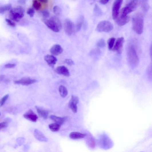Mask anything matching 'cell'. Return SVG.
Here are the masks:
<instances>
[{
  "label": "cell",
  "mask_w": 152,
  "mask_h": 152,
  "mask_svg": "<svg viewBox=\"0 0 152 152\" xmlns=\"http://www.w3.org/2000/svg\"><path fill=\"white\" fill-rule=\"evenodd\" d=\"M127 59L130 67L134 69L137 67L139 62V59L134 45L129 44L127 51Z\"/></svg>",
  "instance_id": "6da1fadb"
},
{
  "label": "cell",
  "mask_w": 152,
  "mask_h": 152,
  "mask_svg": "<svg viewBox=\"0 0 152 152\" xmlns=\"http://www.w3.org/2000/svg\"><path fill=\"white\" fill-rule=\"evenodd\" d=\"M144 20L143 16L140 13L135 14L132 19L133 28L136 33L141 34L143 32Z\"/></svg>",
  "instance_id": "7a4b0ae2"
},
{
  "label": "cell",
  "mask_w": 152,
  "mask_h": 152,
  "mask_svg": "<svg viewBox=\"0 0 152 152\" xmlns=\"http://www.w3.org/2000/svg\"><path fill=\"white\" fill-rule=\"evenodd\" d=\"M46 26L55 32H58L62 28V24L60 19L57 17H53L44 21Z\"/></svg>",
  "instance_id": "3957f363"
},
{
  "label": "cell",
  "mask_w": 152,
  "mask_h": 152,
  "mask_svg": "<svg viewBox=\"0 0 152 152\" xmlns=\"http://www.w3.org/2000/svg\"><path fill=\"white\" fill-rule=\"evenodd\" d=\"M138 4V1H130L121 10L120 13L119 17L123 18L128 16V14L134 11L137 8Z\"/></svg>",
  "instance_id": "277c9868"
},
{
  "label": "cell",
  "mask_w": 152,
  "mask_h": 152,
  "mask_svg": "<svg viewBox=\"0 0 152 152\" xmlns=\"http://www.w3.org/2000/svg\"><path fill=\"white\" fill-rule=\"evenodd\" d=\"M24 10L23 8L19 6L10 10V17L11 20L15 22H18L24 16Z\"/></svg>",
  "instance_id": "5b68a950"
},
{
  "label": "cell",
  "mask_w": 152,
  "mask_h": 152,
  "mask_svg": "<svg viewBox=\"0 0 152 152\" xmlns=\"http://www.w3.org/2000/svg\"><path fill=\"white\" fill-rule=\"evenodd\" d=\"M112 24L108 21H103L100 22L97 26L96 30L99 32L108 33L113 29Z\"/></svg>",
  "instance_id": "8992f818"
},
{
  "label": "cell",
  "mask_w": 152,
  "mask_h": 152,
  "mask_svg": "<svg viewBox=\"0 0 152 152\" xmlns=\"http://www.w3.org/2000/svg\"><path fill=\"white\" fill-rule=\"evenodd\" d=\"M101 147L105 149L110 148L113 145V143L111 139L106 134L102 135L99 140Z\"/></svg>",
  "instance_id": "52a82bcc"
},
{
  "label": "cell",
  "mask_w": 152,
  "mask_h": 152,
  "mask_svg": "<svg viewBox=\"0 0 152 152\" xmlns=\"http://www.w3.org/2000/svg\"><path fill=\"white\" fill-rule=\"evenodd\" d=\"M64 27L66 34L71 35L74 32L75 26L72 21L69 19H67L65 21Z\"/></svg>",
  "instance_id": "ba28073f"
},
{
  "label": "cell",
  "mask_w": 152,
  "mask_h": 152,
  "mask_svg": "<svg viewBox=\"0 0 152 152\" xmlns=\"http://www.w3.org/2000/svg\"><path fill=\"white\" fill-rule=\"evenodd\" d=\"M123 2V1L121 0H117L114 3L112 9V17L114 20H117L118 18L119 10Z\"/></svg>",
  "instance_id": "9c48e42d"
},
{
  "label": "cell",
  "mask_w": 152,
  "mask_h": 152,
  "mask_svg": "<svg viewBox=\"0 0 152 152\" xmlns=\"http://www.w3.org/2000/svg\"><path fill=\"white\" fill-rule=\"evenodd\" d=\"M37 81V80L35 79H32L29 77H24L19 80L15 81L14 82L15 84L28 86L36 83Z\"/></svg>",
  "instance_id": "30bf717a"
},
{
  "label": "cell",
  "mask_w": 152,
  "mask_h": 152,
  "mask_svg": "<svg viewBox=\"0 0 152 152\" xmlns=\"http://www.w3.org/2000/svg\"><path fill=\"white\" fill-rule=\"evenodd\" d=\"M78 102V97L75 95H72L69 103L68 106L74 114L76 113L77 112L78 109L77 104Z\"/></svg>",
  "instance_id": "8fae6325"
},
{
  "label": "cell",
  "mask_w": 152,
  "mask_h": 152,
  "mask_svg": "<svg viewBox=\"0 0 152 152\" xmlns=\"http://www.w3.org/2000/svg\"><path fill=\"white\" fill-rule=\"evenodd\" d=\"M124 39L123 37L119 38L117 40L113 50L116 51L119 54H121L122 52Z\"/></svg>",
  "instance_id": "7c38bea8"
},
{
  "label": "cell",
  "mask_w": 152,
  "mask_h": 152,
  "mask_svg": "<svg viewBox=\"0 0 152 152\" xmlns=\"http://www.w3.org/2000/svg\"><path fill=\"white\" fill-rule=\"evenodd\" d=\"M23 117L29 121L34 123L36 122L38 119L37 116L31 109H30L27 111V113L23 115Z\"/></svg>",
  "instance_id": "4fadbf2b"
},
{
  "label": "cell",
  "mask_w": 152,
  "mask_h": 152,
  "mask_svg": "<svg viewBox=\"0 0 152 152\" xmlns=\"http://www.w3.org/2000/svg\"><path fill=\"white\" fill-rule=\"evenodd\" d=\"M44 60L48 65L52 68L56 63L58 60L53 55H47L44 57Z\"/></svg>",
  "instance_id": "5bb4252c"
},
{
  "label": "cell",
  "mask_w": 152,
  "mask_h": 152,
  "mask_svg": "<svg viewBox=\"0 0 152 152\" xmlns=\"http://www.w3.org/2000/svg\"><path fill=\"white\" fill-rule=\"evenodd\" d=\"M56 71L59 75H62L67 77H69L70 76L69 70L66 67L64 66L58 67L56 69Z\"/></svg>",
  "instance_id": "9a60e30c"
},
{
  "label": "cell",
  "mask_w": 152,
  "mask_h": 152,
  "mask_svg": "<svg viewBox=\"0 0 152 152\" xmlns=\"http://www.w3.org/2000/svg\"><path fill=\"white\" fill-rule=\"evenodd\" d=\"M63 51L62 47L59 45L56 44L52 46L50 50V52L54 55L57 56L61 54Z\"/></svg>",
  "instance_id": "2e32d148"
},
{
  "label": "cell",
  "mask_w": 152,
  "mask_h": 152,
  "mask_svg": "<svg viewBox=\"0 0 152 152\" xmlns=\"http://www.w3.org/2000/svg\"><path fill=\"white\" fill-rule=\"evenodd\" d=\"M35 108L37 112L40 117L43 118L45 119H46L47 118L49 115L48 111L37 106H36Z\"/></svg>",
  "instance_id": "e0dca14e"
},
{
  "label": "cell",
  "mask_w": 152,
  "mask_h": 152,
  "mask_svg": "<svg viewBox=\"0 0 152 152\" xmlns=\"http://www.w3.org/2000/svg\"><path fill=\"white\" fill-rule=\"evenodd\" d=\"M34 135L35 138L39 141L45 142L48 141L47 139L42 133L37 129L35 131Z\"/></svg>",
  "instance_id": "ac0fdd59"
},
{
  "label": "cell",
  "mask_w": 152,
  "mask_h": 152,
  "mask_svg": "<svg viewBox=\"0 0 152 152\" xmlns=\"http://www.w3.org/2000/svg\"><path fill=\"white\" fill-rule=\"evenodd\" d=\"M50 118L55 123L61 126L65 122L66 118V117H60L54 115L50 116Z\"/></svg>",
  "instance_id": "d6986e66"
},
{
  "label": "cell",
  "mask_w": 152,
  "mask_h": 152,
  "mask_svg": "<svg viewBox=\"0 0 152 152\" xmlns=\"http://www.w3.org/2000/svg\"><path fill=\"white\" fill-rule=\"evenodd\" d=\"M86 135L81 133L73 132L71 133L70 135V138L73 139H78L84 138Z\"/></svg>",
  "instance_id": "ffe728a7"
},
{
  "label": "cell",
  "mask_w": 152,
  "mask_h": 152,
  "mask_svg": "<svg viewBox=\"0 0 152 152\" xmlns=\"http://www.w3.org/2000/svg\"><path fill=\"white\" fill-rule=\"evenodd\" d=\"M129 16L123 18L119 17L117 20V23L119 26H123L126 24L130 20Z\"/></svg>",
  "instance_id": "44dd1931"
},
{
  "label": "cell",
  "mask_w": 152,
  "mask_h": 152,
  "mask_svg": "<svg viewBox=\"0 0 152 152\" xmlns=\"http://www.w3.org/2000/svg\"><path fill=\"white\" fill-rule=\"evenodd\" d=\"M59 92L61 96L65 98L68 94V91L66 87L63 85L60 86L59 88Z\"/></svg>",
  "instance_id": "7402d4cb"
},
{
  "label": "cell",
  "mask_w": 152,
  "mask_h": 152,
  "mask_svg": "<svg viewBox=\"0 0 152 152\" xmlns=\"http://www.w3.org/2000/svg\"><path fill=\"white\" fill-rule=\"evenodd\" d=\"M84 20V17L83 16L80 17L78 19L76 26V29L77 31L80 30Z\"/></svg>",
  "instance_id": "603a6c76"
},
{
  "label": "cell",
  "mask_w": 152,
  "mask_h": 152,
  "mask_svg": "<svg viewBox=\"0 0 152 152\" xmlns=\"http://www.w3.org/2000/svg\"><path fill=\"white\" fill-rule=\"evenodd\" d=\"M61 125L56 123H52L49 125L50 129L52 132H56L60 130Z\"/></svg>",
  "instance_id": "cb8c5ba5"
},
{
  "label": "cell",
  "mask_w": 152,
  "mask_h": 152,
  "mask_svg": "<svg viewBox=\"0 0 152 152\" xmlns=\"http://www.w3.org/2000/svg\"><path fill=\"white\" fill-rule=\"evenodd\" d=\"M12 5L11 4L7 5L0 7V14H3L6 11L11 9Z\"/></svg>",
  "instance_id": "d4e9b609"
},
{
  "label": "cell",
  "mask_w": 152,
  "mask_h": 152,
  "mask_svg": "<svg viewBox=\"0 0 152 152\" xmlns=\"http://www.w3.org/2000/svg\"><path fill=\"white\" fill-rule=\"evenodd\" d=\"M33 5L34 8L38 11L41 9L42 5L41 3L37 0H34L33 1Z\"/></svg>",
  "instance_id": "484cf974"
},
{
  "label": "cell",
  "mask_w": 152,
  "mask_h": 152,
  "mask_svg": "<svg viewBox=\"0 0 152 152\" xmlns=\"http://www.w3.org/2000/svg\"><path fill=\"white\" fill-rule=\"evenodd\" d=\"M94 11L95 14L97 16H100L102 14L101 10L97 4L95 5Z\"/></svg>",
  "instance_id": "4316f807"
},
{
  "label": "cell",
  "mask_w": 152,
  "mask_h": 152,
  "mask_svg": "<svg viewBox=\"0 0 152 152\" xmlns=\"http://www.w3.org/2000/svg\"><path fill=\"white\" fill-rule=\"evenodd\" d=\"M115 40L116 39L114 37H112L109 39L108 42V45L109 50H111L112 49Z\"/></svg>",
  "instance_id": "83f0119b"
},
{
  "label": "cell",
  "mask_w": 152,
  "mask_h": 152,
  "mask_svg": "<svg viewBox=\"0 0 152 152\" xmlns=\"http://www.w3.org/2000/svg\"><path fill=\"white\" fill-rule=\"evenodd\" d=\"M9 97V95L7 94L1 99L0 101V107L3 106L5 103L6 101L8 99Z\"/></svg>",
  "instance_id": "f1b7e54d"
},
{
  "label": "cell",
  "mask_w": 152,
  "mask_h": 152,
  "mask_svg": "<svg viewBox=\"0 0 152 152\" xmlns=\"http://www.w3.org/2000/svg\"><path fill=\"white\" fill-rule=\"evenodd\" d=\"M97 46L100 48H103L106 45L105 42L104 40L103 39H101L98 42L97 44Z\"/></svg>",
  "instance_id": "f546056e"
},
{
  "label": "cell",
  "mask_w": 152,
  "mask_h": 152,
  "mask_svg": "<svg viewBox=\"0 0 152 152\" xmlns=\"http://www.w3.org/2000/svg\"><path fill=\"white\" fill-rule=\"evenodd\" d=\"M53 11L56 15H60L61 13V9L59 6H55L53 8Z\"/></svg>",
  "instance_id": "4dcf8cb0"
},
{
  "label": "cell",
  "mask_w": 152,
  "mask_h": 152,
  "mask_svg": "<svg viewBox=\"0 0 152 152\" xmlns=\"http://www.w3.org/2000/svg\"><path fill=\"white\" fill-rule=\"evenodd\" d=\"M42 14L43 17L45 19L48 18L50 16L49 11L47 10H44L42 12Z\"/></svg>",
  "instance_id": "1f68e13d"
},
{
  "label": "cell",
  "mask_w": 152,
  "mask_h": 152,
  "mask_svg": "<svg viewBox=\"0 0 152 152\" xmlns=\"http://www.w3.org/2000/svg\"><path fill=\"white\" fill-rule=\"evenodd\" d=\"M147 74L148 77L151 79L152 78V67L151 65H150L148 67L147 72Z\"/></svg>",
  "instance_id": "d6a6232c"
},
{
  "label": "cell",
  "mask_w": 152,
  "mask_h": 152,
  "mask_svg": "<svg viewBox=\"0 0 152 152\" xmlns=\"http://www.w3.org/2000/svg\"><path fill=\"white\" fill-rule=\"evenodd\" d=\"M35 11L34 10L33 8H31L29 9L27 12V14L29 15V16L31 17H34Z\"/></svg>",
  "instance_id": "836d02e7"
},
{
  "label": "cell",
  "mask_w": 152,
  "mask_h": 152,
  "mask_svg": "<svg viewBox=\"0 0 152 152\" xmlns=\"http://www.w3.org/2000/svg\"><path fill=\"white\" fill-rule=\"evenodd\" d=\"M5 21L7 25L13 27H15L16 26L15 24L11 20L9 19H6Z\"/></svg>",
  "instance_id": "e575fe53"
},
{
  "label": "cell",
  "mask_w": 152,
  "mask_h": 152,
  "mask_svg": "<svg viewBox=\"0 0 152 152\" xmlns=\"http://www.w3.org/2000/svg\"><path fill=\"white\" fill-rule=\"evenodd\" d=\"M142 5L143 10L145 12H147L149 8L148 4L145 2L142 3Z\"/></svg>",
  "instance_id": "d590c367"
},
{
  "label": "cell",
  "mask_w": 152,
  "mask_h": 152,
  "mask_svg": "<svg viewBox=\"0 0 152 152\" xmlns=\"http://www.w3.org/2000/svg\"><path fill=\"white\" fill-rule=\"evenodd\" d=\"M8 123L6 122L0 123V131L3 129H5V128L8 126Z\"/></svg>",
  "instance_id": "8d00e7d4"
},
{
  "label": "cell",
  "mask_w": 152,
  "mask_h": 152,
  "mask_svg": "<svg viewBox=\"0 0 152 152\" xmlns=\"http://www.w3.org/2000/svg\"><path fill=\"white\" fill-rule=\"evenodd\" d=\"M65 62L69 66H72L74 65V63L72 60L70 59H66L65 60Z\"/></svg>",
  "instance_id": "74e56055"
},
{
  "label": "cell",
  "mask_w": 152,
  "mask_h": 152,
  "mask_svg": "<svg viewBox=\"0 0 152 152\" xmlns=\"http://www.w3.org/2000/svg\"><path fill=\"white\" fill-rule=\"evenodd\" d=\"M16 66V65L15 64L9 63L5 65V67L7 68H11L15 67Z\"/></svg>",
  "instance_id": "f35d334b"
},
{
  "label": "cell",
  "mask_w": 152,
  "mask_h": 152,
  "mask_svg": "<svg viewBox=\"0 0 152 152\" xmlns=\"http://www.w3.org/2000/svg\"><path fill=\"white\" fill-rule=\"evenodd\" d=\"M109 1H102V0L99 1L100 3L103 5H105L107 4Z\"/></svg>",
  "instance_id": "ab89813d"
},
{
  "label": "cell",
  "mask_w": 152,
  "mask_h": 152,
  "mask_svg": "<svg viewBox=\"0 0 152 152\" xmlns=\"http://www.w3.org/2000/svg\"><path fill=\"white\" fill-rule=\"evenodd\" d=\"M41 3H46L48 2L47 0H39Z\"/></svg>",
  "instance_id": "60d3db41"
},
{
  "label": "cell",
  "mask_w": 152,
  "mask_h": 152,
  "mask_svg": "<svg viewBox=\"0 0 152 152\" xmlns=\"http://www.w3.org/2000/svg\"><path fill=\"white\" fill-rule=\"evenodd\" d=\"M5 77L4 75H1L0 76V82H2Z\"/></svg>",
  "instance_id": "b9f144b4"
},
{
  "label": "cell",
  "mask_w": 152,
  "mask_h": 152,
  "mask_svg": "<svg viewBox=\"0 0 152 152\" xmlns=\"http://www.w3.org/2000/svg\"><path fill=\"white\" fill-rule=\"evenodd\" d=\"M18 2L19 3L23 4L25 3L26 1H19Z\"/></svg>",
  "instance_id": "7bdbcfd3"
},
{
  "label": "cell",
  "mask_w": 152,
  "mask_h": 152,
  "mask_svg": "<svg viewBox=\"0 0 152 152\" xmlns=\"http://www.w3.org/2000/svg\"><path fill=\"white\" fill-rule=\"evenodd\" d=\"M0 115H1V113H0Z\"/></svg>",
  "instance_id": "ee69618b"
},
{
  "label": "cell",
  "mask_w": 152,
  "mask_h": 152,
  "mask_svg": "<svg viewBox=\"0 0 152 152\" xmlns=\"http://www.w3.org/2000/svg\"></svg>",
  "instance_id": "f6af8a7d"
}]
</instances>
